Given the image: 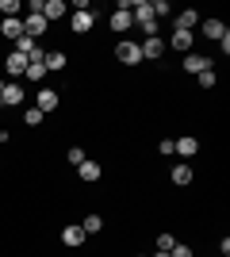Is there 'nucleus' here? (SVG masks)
I'll return each mask as SVG.
<instances>
[{
	"label": "nucleus",
	"mask_w": 230,
	"mask_h": 257,
	"mask_svg": "<svg viewBox=\"0 0 230 257\" xmlns=\"http://www.w3.org/2000/svg\"><path fill=\"white\" fill-rule=\"evenodd\" d=\"M115 58L123 65H138L142 62V50H138V43H115Z\"/></svg>",
	"instance_id": "f257e3e1"
},
{
	"label": "nucleus",
	"mask_w": 230,
	"mask_h": 257,
	"mask_svg": "<svg viewBox=\"0 0 230 257\" xmlns=\"http://www.w3.org/2000/svg\"><path fill=\"white\" fill-rule=\"evenodd\" d=\"M23 77H27V81H43V77H46V62H43V50H35L31 58H27V73H23Z\"/></svg>",
	"instance_id": "f03ea898"
},
{
	"label": "nucleus",
	"mask_w": 230,
	"mask_h": 257,
	"mask_svg": "<svg viewBox=\"0 0 230 257\" xmlns=\"http://www.w3.org/2000/svg\"><path fill=\"white\" fill-rule=\"evenodd\" d=\"M203 35H207V39H215V43L230 39V31H226V23H222V20H203Z\"/></svg>",
	"instance_id": "7ed1b4c3"
},
{
	"label": "nucleus",
	"mask_w": 230,
	"mask_h": 257,
	"mask_svg": "<svg viewBox=\"0 0 230 257\" xmlns=\"http://www.w3.org/2000/svg\"><path fill=\"white\" fill-rule=\"evenodd\" d=\"M131 4H127V0H123L119 4V12H115V16H111V31H127V27H131Z\"/></svg>",
	"instance_id": "20e7f679"
},
{
	"label": "nucleus",
	"mask_w": 230,
	"mask_h": 257,
	"mask_svg": "<svg viewBox=\"0 0 230 257\" xmlns=\"http://www.w3.org/2000/svg\"><path fill=\"white\" fill-rule=\"evenodd\" d=\"M62 16H69V8L62 4V0H43V20H62Z\"/></svg>",
	"instance_id": "39448f33"
},
{
	"label": "nucleus",
	"mask_w": 230,
	"mask_h": 257,
	"mask_svg": "<svg viewBox=\"0 0 230 257\" xmlns=\"http://www.w3.org/2000/svg\"><path fill=\"white\" fill-rule=\"evenodd\" d=\"M203 69H211V58H203V54H184V73H203Z\"/></svg>",
	"instance_id": "423d86ee"
},
{
	"label": "nucleus",
	"mask_w": 230,
	"mask_h": 257,
	"mask_svg": "<svg viewBox=\"0 0 230 257\" xmlns=\"http://www.w3.org/2000/svg\"><path fill=\"white\" fill-rule=\"evenodd\" d=\"M196 150H199V142L192 139V135H184V139L173 142V154H180V158H196Z\"/></svg>",
	"instance_id": "0eeeda50"
},
{
	"label": "nucleus",
	"mask_w": 230,
	"mask_h": 257,
	"mask_svg": "<svg viewBox=\"0 0 230 257\" xmlns=\"http://www.w3.org/2000/svg\"><path fill=\"white\" fill-rule=\"evenodd\" d=\"M69 27H73L77 35H88V31H92V12H73Z\"/></svg>",
	"instance_id": "6e6552de"
},
{
	"label": "nucleus",
	"mask_w": 230,
	"mask_h": 257,
	"mask_svg": "<svg viewBox=\"0 0 230 257\" xmlns=\"http://www.w3.org/2000/svg\"><path fill=\"white\" fill-rule=\"evenodd\" d=\"M85 230H81V226H66V230H62V242H66L69 249H77V246H85Z\"/></svg>",
	"instance_id": "1a4fd4ad"
},
{
	"label": "nucleus",
	"mask_w": 230,
	"mask_h": 257,
	"mask_svg": "<svg viewBox=\"0 0 230 257\" xmlns=\"http://www.w3.org/2000/svg\"><path fill=\"white\" fill-rule=\"evenodd\" d=\"M4 104H8V107L23 104V85H20V81H8V85H4Z\"/></svg>",
	"instance_id": "9d476101"
},
{
	"label": "nucleus",
	"mask_w": 230,
	"mask_h": 257,
	"mask_svg": "<svg viewBox=\"0 0 230 257\" xmlns=\"http://www.w3.org/2000/svg\"><path fill=\"white\" fill-rule=\"evenodd\" d=\"M199 23V12H180V16H176V23H173V31H192V27H196Z\"/></svg>",
	"instance_id": "9b49d317"
},
{
	"label": "nucleus",
	"mask_w": 230,
	"mask_h": 257,
	"mask_svg": "<svg viewBox=\"0 0 230 257\" xmlns=\"http://www.w3.org/2000/svg\"><path fill=\"white\" fill-rule=\"evenodd\" d=\"M0 35L16 43V39H20V35H23V20H20V16H16V20H4V23H0Z\"/></svg>",
	"instance_id": "f8f14e48"
},
{
	"label": "nucleus",
	"mask_w": 230,
	"mask_h": 257,
	"mask_svg": "<svg viewBox=\"0 0 230 257\" xmlns=\"http://www.w3.org/2000/svg\"><path fill=\"white\" fill-rule=\"evenodd\" d=\"M23 73H27V58L12 50L8 54V77H23Z\"/></svg>",
	"instance_id": "ddd939ff"
},
{
	"label": "nucleus",
	"mask_w": 230,
	"mask_h": 257,
	"mask_svg": "<svg viewBox=\"0 0 230 257\" xmlns=\"http://www.w3.org/2000/svg\"><path fill=\"white\" fill-rule=\"evenodd\" d=\"M77 173H81V181H88V184H92V181H100V165H96V161H81V165H77Z\"/></svg>",
	"instance_id": "4468645a"
},
{
	"label": "nucleus",
	"mask_w": 230,
	"mask_h": 257,
	"mask_svg": "<svg viewBox=\"0 0 230 257\" xmlns=\"http://www.w3.org/2000/svg\"><path fill=\"white\" fill-rule=\"evenodd\" d=\"M54 107H58V92L54 88H43V92H39V111L46 115V111H54Z\"/></svg>",
	"instance_id": "2eb2a0df"
},
{
	"label": "nucleus",
	"mask_w": 230,
	"mask_h": 257,
	"mask_svg": "<svg viewBox=\"0 0 230 257\" xmlns=\"http://www.w3.org/2000/svg\"><path fill=\"white\" fill-rule=\"evenodd\" d=\"M161 39H146V43H138V50H142V58H150V62H153V58H161Z\"/></svg>",
	"instance_id": "dca6fc26"
},
{
	"label": "nucleus",
	"mask_w": 230,
	"mask_h": 257,
	"mask_svg": "<svg viewBox=\"0 0 230 257\" xmlns=\"http://www.w3.org/2000/svg\"><path fill=\"white\" fill-rule=\"evenodd\" d=\"M43 62H46V73H58V69H66V54L50 50V54H43Z\"/></svg>",
	"instance_id": "f3484780"
},
{
	"label": "nucleus",
	"mask_w": 230,
	"mask_h": 257,
	"mask_svg": "<svg viewBox=\"0 0 230 257\" xmlns=\"http://www.w3.org/2000/svg\"><path fill=\"white\" fill-rule=\"evenodd\" d=\"M35 50H39V46H35V39H31V35H20V39H16V54H23V58H31Z\"/></svg>",
	"instance_id": "a211bd4d"
},
{
	"label": "nucleus",
	"mask_w": 230,
	"mask_h": 257,
	"mask_svg": "<svg viewBox=\"0 0 230 257\" xmlns=\"http://www.w3.org/2000/svg\"><path fill=\"white\" fill-rule=\"evenodd\" d=\"M173 46L184 50V54H192V31H173Z\"/></svg>",
	"instance_id": "6ab92c4d"
},
{
	"label": "nucleus",
	"mask_w": 230,
	"mask_h": 257,
	"mask_svg": "<svg viewBox=\"0 0 230 257\" xmlns=\"http://www.w3.org/2000/svg\"><path fill=\"white\" fill-rule=\"evenodd\" d=\"M173 184H192V165H173Z\"/></svg>",
	"instance_id": "aec40b11"
},
{
	"label": "nucleus",
	"mask_w": 230,
	"mask_h": 257,
	"mask_svg": "<svg viewBox=\"0 0 230 257\" xmlns=\"http://www.w3.org/2000/svg\"><path fill=\"white\" fill-rule=\"evenodd\" d=\"M81 230H85V234H100V230H104V219H100V215H88L85 223H81Z\"/></svg>",
	"instance_id": "412c9836"
},
{
	"label": "nucleus",
	"mask_w": 230,
	"mask_h": 257,
	"mask_svg": "<svg viewBox=\"0 0 230 257\" xmlns=\"http://www.w3.org/2000/svg\"><path fill=\"white\" fill-rule=\"evenodd\" d=\"M23 4L20 0H0V12H4V20H16V12H20Z\"/></svg>",
	"instance_id": "4be33fe9"
},
{
	"label": "nucleus",
	"mask_w": 230,
	"mask_h": 257,
	"mask_svg": "<svg viewBox=\"0 0 230 257\" xmlns=\"http://www.w3.org/2000/svg\"><path fill=\"white\" fill-rule=\"evenodd\" d=\"M196 77H199V85H203V88H215V81H219L215 65H211V69H203V73H196Z\"/></svg>",
	"instance_id": "5701e85b"
},
{
	"label": "nucleus",
	"mask_w": 230,
	"mask_h": 257,
	"mask_svg": "<svg viewBox=\"0 0 230 257\" xmlns=\"http://www.w3.org/2000/svg\"><path fill=\"white\" fill-rule=\"evenodd\" d=\"M23 123H27V127H39V123H43V111H39V107H27V111H23Z\"/></svg>",
	"instance_id": "b1692460"
},
{
	"label": "nucleus",
	"mask_w": 230,
	"mask_h": 257,
	"mask_svg": "<svg viewBox=\"0 0 230 257\" xmlns=\"http://www.w3.org/2000/svg\"><path fill=\"white\" fill-rule=\"evenodd\" d=\"M173 246H176V238H173V234H157V249H161V253H169Z\"/></svg>",
	"instance_id": "393cba45"
},
{
	"label": "nucleus",
	"mask_w": 230,
	"mask_h": 257,
	"mask_svg": "<svg viewBox=\"0 0 230 257\" xmlns=\"http://www.w3.org/2000/svg\"><path fill=\"white\" fill-rule=\"evenodd\" d=\"M81 161H85V150H81V146H69V165H81Z\"/></svg>",
	"instance_id": "a878e982"
},
{
	"label": "nucleus",
	"mask_w": 230,
	"mask_h": 257,
	"mask_svg": "<svg viewBox=\"0 0 230 257\" xmlns=\"http://www.w3.org/2000/svg\"><path fill=\"white\" fill-rule=\"evenodd\" d=\"M169 257H192V249H188V246H173V249H169Z\"/></svg>",
	"instance_id": "bb28decb"
},
{
	"label": "nucleus",
	"mask_w": 230,
	"mask_h": 257,
	"mask_svg": "<svg viewBox=\"0 0 230 257\" xmlns=\"http://www.w3.org/2000/svg\"><path fill=\"white\" fill-rule=\"evenodd\" d=\"M157 150H161V158H169V154H173V139H161V146H157Z\"/></svg>",
	"instance_id": "cd10ccee"
},
{
	"label": "nucleus",
	"mask_w": 230,
	"mask_h": 257,
	"mask_svg": "<svg viewBox=\"0 0 230 257\" xmlns=\"http://www.w3.org/2000/svg\"><path fill=\"white\" fill-rule=\"evenodd\" d=\"M0 107H4V85H0Z\"/></svg>",
	"instance_id": "c85d7f7f"
},
{
	"label": "nucleus",
	"mask_w": 230,
	"mask_h": 257,
	"mask_svg": "<svg viewBox=\"0 0 230 257\" xmlns=\"http://www.w3.org/2000/svg\"><path fill=\"white\" fill-rule=\"evenodd\" d=\"M153 257H169V253H161V249H157V253H153Z\"/></svg>",
	"instance_id": "c756f323"
},
{
	"label": "nucleus",
	"mask_w": 230,
	"mask_h": 257,
	"mask_svg": "<svg viewBox=\"0 0 230 257\" xmlns=\"http://www.w3.org/2000/svg\"><path fill=\"white\" fill-rule=\"evenodd\" d=\"M0 142H4V139H0Z\"/></svg>",
	"instance_id": "7c9ffc66"
}]
</instances>
